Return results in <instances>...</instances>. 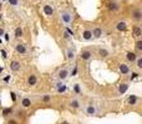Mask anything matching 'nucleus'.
I'll return each instance as SVG.
<instances>
[{
    "mask_svg": "<svg viewBox=\"0 0 142 124\" xmlns=\"http://www.w3.org/2000/svg\"><path fill=\"white\" fill-rule=\"evenodd\" d=\"M67 106L72 111H79V109L82 108V102H81L80 98H77V97H72L67 100Z\"/></svg>",
    "mask_w": 142,
    "mask_h": 124,
    "instance_id": "obj_1",
    "label": "nucleus"
},
{
    "mask_svg": "<svg viewBox=\"0 0 142 124\" xmlns=\"http://www.w3.org/2000/svg\"><path fill=\"white\" fill-rule=\"evenodd\" d=\"M69 74H70L69 68H67V67H61V68H59V70H57L55 77H56L57 81H63V82H65V81L70 77Z\"/></svg>",
    "mask_w": 142,
    "mask_h": 124,
    "instance_id": "obj_2",
    "label": "nucleus"
},
{
    "mask_svg": "<svg viewBox=\"0 0 142 124\" xmlns=\"http://www.w3.org/2000/svg\"><path fill=\"white\" fill-rule=\"evenodd\" d=\"M60 17H61V21L66 25H70L74 20V15L70 10H63L61 14H60Z\"/></svg>",
    "mask_w": 142,
    "mask_h": 124,
    "instance_id": "obj_3",
    "label": "nucleus"
},
{
    "mask_svg": "<svg viewBox=\"0 0 142 124\" xmlns=\"http://www.w3.org/2000/svg\"><path fill=\"white\" fill-rule=\"evenodd\" d=\"M85 114L87 117H95L97 114V107H96V104H95L94 102H90V103H87V104H86V107H85Z\"/></svg>",
    "mask_w": 142,
    "mask_h": 124,
    "instance_id": "obj_4",
    "label": "nucleus"
},
{
    "mask_svg": "<svg viewBox=\"0 0 142 124\" xmlns=\"http://www.w3.org/2000/svg\"><path fill=\"white\" fill-rule=\"evenodd\" d=\"M94 57V51L91 49H82L80 52V58L85 61V62H89L91 58Z\"/></svg>",
    "mask_w": 142,
    "mask_h": 124,
    "instance_id": "obj_5",
    "label": "nucleus"
},
{
    "mask_svg": "<svg viewBox=\"0 0 142 124\" xmlns=\"http://www.w3.org/2000/svg\"><path fill=\"white\" fill-rule=\"evenodd\" d=\"M97 55L100 60H106L111 56V51L104 46H101V47H97Z\"/></svg>",
    "mask_w": 142,
    "mask_h": 124,
    "instance_id": "obj_6",
    "label": "nucleus"
},
{
    "mask_svg": "<svg viewBox=\"0 0 142 124\" xmlns=\"http://www.w3.org/2000/svg\"><path fill=\"white\" fill-rule=\"evenodd\" d=\"M15 51L19 55H26L29 52V49L25 42H17V44H15Z\"/></svg>",
    "mask_w": 142,
    "mask_h": 124,
    "instance_id": "obj_7",
    "label": "nucleus"
},
{
    "mask_svg": "<svg viewBox=\"0 0 142 124\" xmlns=\"http://www.w3.org/2000/svg\"><path fill=\"white\" fill-rule=\"evenodd\" d=\"M130 88V82H121L117 86V96H124Z\"/></svg>",
    "mask_w": 142,
    "mask_h": 124,
    "instance_id": "obj_8",
    "label": "nucleus"
},
{
    "mask_svg": "<svg viewBox=\"0 0 142 124\" xmlns=\"http://www.w3.org/2000/svg\"><path fill=\"white\" fill-rule=\"evenodd\" d=\"M34 103V99L30 98V97H23L21 99H20V107L24 108V109H28L32 106Z\"/></svg>",
    "mask_w": 142,
    "mask_h": 124,
    "instance_id": "obj_9",
    "label": "nucleus"
},
{
    "mask_svg": "<svg viewBox=\"0 0 142 124\" xmlns=\"http://www.w3.org/2000/svg\"><path fill=\"white\" fill-rule=\"evenodd\" d=\"M65 57H66V60L70 61V62L75 61V58H76V50H75L74 46H69V47L66 49V55H65Z\"/></svg>",
    "mask_w": 142,
    "mask_h": 124,
    "instance_id": "obj_10",
    "label": "nucleus"
},
{
    "mask_svg": "<svg viewBox=\"0 0 142 124\" xmlns=\"http://www.w3.org/2000/svg\"><path fill=\"white\" fill-rule=\"evenodd\" d=\"M140 102H141V97H138L136 94H130L126 99V103L130 106H137V104H140Z\"/></svg>",
    "mask_w": 142,
    "mask_h": 124,
    "instance_id": "obj_11",
    "label": "nucleus"
},
{
    "mask_svg": "<svg viewBox=\"0 0 142 124\" xmlns=\"http://www.w3.org/2000/svg\"><path fill=\"white\" fill-rule=\"evenodd\" d=\"M91 34H92V40H98V38L102 37L104 30H102V27H100V26H95L91 30Z\"/></svg>",
    "mask_w": 142,
    "mask_h": 124,
    "instance_id": "obj_12",
    "label": "nucleus"
},
{
    "mask_svg": "<svg viewBox=\"0 0 142 124\" xmlns=\"http://www.w3.org/2000/svg\"><path fill=\"white\" fill-rule=\"evenodd\" d=\"M118 71L120 73L122 74V76H128L130 72H131V68L127 63H124V62H121V63L118 65Z\"/></svg>",
    "mask_w": 142,
    "mask_h": 124,
    "instance_id": "obj_13",
    "label": "nucleus"
},
{
    "mask_svg": "<svg viewBox=\"0 0 142 124\" xmlns=\"http://www.w3.org/2000/svg\"><path fill=\"white\" fill-rule=\"evenodd\" d=\"M26 85H28L29 87H34V86L37 85V76H36L35 73H30V74L28 76V78H26Z\"/></svg>",
    "mask_w": 142,
    "mask_h": 124,
    "instance_id": "obj_14",
    "label": "nucleus"
},
{
    "mask_svg": "<svg viewBox=\"0 0 142 124\" xmlns=\"http://www.w3.org/2000/svg\"><path fill=\"white\" fill-rule=\"evenodd\" d=\"M131 17H132V20L140 23L142 20V10L141 9H133L132 12H131Z\"/></svg>",
    "mask_w": 142,
    "mask_h": 124,
    "instance_id": "obj_15",
    "label": "nucleus"
},
{
    "mask_svg": "<svg viewBox=\"0 0 142 124\" xmlns=\"http://www.w3.org/2000/svg\"><path fill=\"white\" fill-rule=\"evenodd\" d=\"M14 118L15 119H24L25 117H26V113H25V111H24V108H21V107H20L19 109H14Z\"/></svg>",
    "mask_w": 142,
    "mask_h": 124,
    "instance_id": "obj_16",
    "label": "nucleus"
},
{
    "mask_svg": "<svg viewBox=\"0 0 142 124\" xmlns=\"http://www.w3.org/2000/svg\"><path fill=\"white\" fill-rule=\"evenodd\" d=\"M9 68L13 72H17V71H20V68H21V63H20L17 60H13V61H10V63H9Z\"/></svg>",
    "mask_w": 142,
    "mask_h": 124,
    "instance_id": "obj_17",
    "label": "nucleus"
},
{
    "mask_svg": "<svg viewBox=\"0 0 142 124\" xmlns=\"http://www.w3.org/2000/svg\"><path fill=\"white\" fill-rule=\"evenodd\" d=\"M32 99H36V100L43 102V103H49L50 100H52V96L51 94H43V96H36Z\"/></svg>",
    "mask_w": 142,
    "mask_h": 124,
    "instance_id": "obj_18",
    "label": "nucleus"
},
{
    "mask_svg": "<svg viewBox=\"0 0 142 124\" xmlns=\"http://www.w3.org/2000/svg\"><path fill=\"white\" fill-rule=\"evenodd\" d=\"M115 27H116V30L120 31V32H125V31H127V29H128L126 21H118V23L115 25Z\"/></svg>",
    "mask_w": 142,
    "mask_h": 124,
    "instance_id": "obj_19",
    "label": "nucleus"
},
{
    "mask_svg": "<svg viewBox=\"0 0 142 124\" xmlns=\"http://www.w3.org/2000/svg\"><path fill=\"white\" fill-rule=\"evenodd\" d=\"M43 11H44V14H45L46 16H52V15H54V12H55L54 6H52V5H50V4H45V5H44V8H43Z\"/></svg>",
    "mask_w": 142,
    "mask_h": 124,
    "instance_id": "obj_20",
    "label": "nucleus"
},
{
    "mask_svg": "<svg viewBox=\"0 0 142 124\" xmlns=\"http://www.w3.org/2000/svg\"><path fill=\"white\" fill-rule=\"evenodd\" d=\"M137 56H138V53H136V52H132V51H127L126 52V60L130 62V63H135Z\"/></svg>",
    "mask_w": 142,
    "mask_h": 124,
    "instance_id": "obj_21",
    "label": "nucleus"
},
{
    "mask_svg": "<svg viewBox=\"0 0 142 124\" xmlns=\"http://www.w3.org/2000/svg\"><path fill=\"white\" fill-rule=\"evenodd\" d=\"M81 37H82L84 41H91L92 40V34H91V30L86 29L81 32Z\"/></svg>",
    "mask_w": 142,
    "mask_h": 124,
    "instance_id": "obj_22",
    "label": "nucleus"
},
{
    "mask_svg": "<svg viewBox=\"0 0 142 124\" xmlns=\"http://www.w3.org/2000/svg\"><path fill=\"white\" fill-rule=\"evenodd\" d=\"M132 35L136 37V38H140L142 36V29L138 26V25H135L132 27Z\"/></svg>",
    "mask_w": 142,
    "mask_h": 124,
    "instance_id": "obj_23",
    "label": "nucleus"
},
{
    "mask_svg": "<svg viewBox=\"0 0 142 124\" xmlns=\"http://www.w3.org/2000/svg\"><path fill=\"white\" fill-rule=\"evenodd\" d=\"M13 114H14V109H13L11 107H9V108H4L3 112H1V115L5 117V118H9L10 115L13 117Z\"/></svg>",
    "mask_w": 142,
    "mask_h": 124,
    "instance_id": "obj_24",
    "label": "nucleus"
},
{
    "mask_svg": "<svg viewBox=\"0 0 142 124\" xmlns=\"http://www.w3.org/2000/svg\"><path fill=\"white\" fill-rule=\"evenodd\" d=\"M107 8H109V10H111V11H117V10L120 9V5H118L117 1H110V3L107 4Z\"/></svg>",
    "mask_w": 142,
    "mask_h": 124,
    "instance_id": "obj_25",
    "label": "nucleus"
},
{
    "mask_svg": "<svg viewBox=\"0 0 142 124\" xmlns=\"http://www.w3.org/2000/svg\"><path fill=\"white\" fill-rule=\"evenodd\" d=\"M23 35H24V30H23V27H21V26H17V27L15 29V32H14L15 38H21Z\"/></svg>",
    "mask_w": 142,
    "mask_h": 124,
    "instance_id": "obj_26",
    "label": "nucleus"
},
{
    "mask_svg": "<svg viewBox=\"0 0 142 124\" xmlns=\"http://www.w3.org/2000/svg\"><path fill=\"white\" fill-rule=\"evenodd\" d=\"M135 50H136V53L142 52V40L141 38H137V41L135 42Z\"/></svg>",
    "mask_w": 142,
    "mask_h": 124,
    "instance_id": "obj_27",
    "label": "nucleus"
},
{
    "mask_svg": "<svg viewBox=\"0 0 142 124\" xmlns=\"http://www.w3.org/2000/svg\"><path fill=\"white\" fill-rule=\"evenodd\" d=\"M72 92L75 94H77V96H80L81 93H82V89H81V87H80L79 83H74L72 85Z\"/></svg>",
    "mask_w": 142,
    "mask_h": 124,
    "instance_id": "obj_28",
    "label": "nucleus"
},
{
    "mask_svg": "<svg viewBox=\"0 0 142 124\" xmlns=\"http://www.w3.org/2000/svg\"><path fill=\"white\" fill-rule=\"evenodd\" d=\"M135 65H136V68H137L138 71L142 70V56H141V55L137 56V58H136V61H135Z\"/></svg>",
    "mask_w": 142,
    "mask_h": 124,
    "instance_id": "obj_29",
    "label": "nucleus"
},
{
    "mask_svg": "<svg viewBox=\"0 0 142 124\" xmlns=\"http://www.w3.org/2000/svg\"><path fill=\"white\" fill-rule=\"evenodd\" d=\"M137 78H140V73L138 72H130V74H128V82H132V81H135Z\"/></svg>",
    "mask_w": 142,
    "mask_h": 124,
    "instance_id": "obj_30",
    "label": "nucleus"
},
{
    "mask_svg": "<svg viewBox=\"0 0 142 124\" xmlns=\"http://www.w3.org/2000/svg\"><path fill=\"white\" fill-rule=\"evenodd\" d=\"M77 71H79V67H77V65L75 63V65H74V67H72V70L70 71V74H69V76H71V77L76 76V74H77Z\"/></svg>",
    "mask_w": 142,
    "mask_h": 124,
    "instance_id": "obj_31",
    "label": "nucleus"
},
{
    "mask_svg": "<svg viewBox=\"0 0 142 124\" xmlns=\"http://www.w3.org/2000/svg\"><path fill=\"white\" fill-rule=\"evenodd\" d=\"M66 91H67V86H66V85H64V86H61V87L56 88V92L60 93V94H61V93H65Z\"/></svg>",
    "mask_w": 142,
    "mask_h": 124,
    "instance_id": "obj_32",
    "label": "nucleus"
},
{
    "mask_svg": "<svg viewBox=\"0 0 142 124\" xmlns=\"http://www.w3.org/2000/svg\"><path fill=\"white\" fill-rule=\"evenodd\" d=\"M6 124H19V120L15 119L14 117H9L8 120H6Z\"/></svg>",
    "mask_w": 142,
    "mask_h": 124,
    "instance_id": "obj_33",
    "label": "nucleus"
},
{
    "mask_svg": "<svg viewBox=\"0 0 142 124\" xmlns=\"http://www.w3.org/2000/svg\"><path fill=\"white\" fill-rule=\"evenodd\" d=\"M10 98H11V100L15 103V102L17 100V93H16V92H13V91H10Z\"/></svg>",
    "mask_w": 142,
    "mask_h": 124,
    "instance_id": "obj_34",
    "label": "nucleus"
},
{
    "mask_svg": "<svg viewBox=\"0 0 142 124\" xmlns=\"http://www.w3.org/2000/svg\"><path fill=\"white\" fill-rule=\"evenodd\" d=\"M0 53H1V58H3V60H6V58H8V52H6L5 50L1 49V50H0Z\"/></svg>",
    "mask_w": 142,
    "mask_h": 124,
    "instance_id": "obj_35",
    "label": "nucleus"
},
{
    "mask_svg": "<svg viewBox=\"0 0 142 124\" xmlns=\"http://www.w3.org/2000/svg\"><path fill=\"white\" fill-rule=\"evenodd\" d=\"M65 83L63 81H56L55 83H54V86H55V88H59V87H61V86H64Z\"/></svg>",
    "mask_w": 142,
    "mask_h": 124,
    "instance_id": "obj_36",
    "label": "nucleus"
},
{
    "mask_svg": "<svg viewBox=\"0 0 142 124\" xmlns=\"http://www.w3.org/2000/svg\"><path fill=\"white\" fill-rule=\"evenodd\" d=\"M9 3L11 6H17L19 5V0H9Z\"/></svg>",
    "mask_w": 142,
    "mask_h": 124,
    "instance_id": "obj_37",
    "label": "nucleus"
},
{
    "mask_svg": "<svg viewBox=\"0 0 142 124\" xmlns=\"http://www.w3.org/2000/svg\"><path fill=\"white\" fill-rule=\"evenodd\" d=\"M63 35H64V38H65V40H69V41H70V40L72 38V37H71V36L66 32V31H64V34H63Z\"/></svg>",
    "mask_w": 142,
    "mask_h": 124,
    "instance_id": "obj_38",
    "label": "nucleus"
},
{
    "mask_svg": "<svg viewBox=\"0 0 142 124\" xmlns=\"http://www.w3.org/2000/svg\"><path fill=\"white\" fill-rule=\"evenodd\" d=\"M4 34H5V29H4V26H0V37H1Z\"/></svg>",
    "mask_w": 142,
    "mask_h": 124,
    "instance_id": "obj_39",
    "label": "nucleus"
},
{
    "mask_svg": "<svg viewBox=\"0 0 142 124\" xmlns=\"http://www.w3.org/2000/svg\"><path fill=\"white\" fill-rule=\"evenodd\" d=\"M60 124H71V123H70V122H67V120H63Z\"/></svg>",
    "mask_w": 142,
    "mask_h": 124,
    "instance_id": "obj_40",
    "label": "nucleus"
},
{
    "mask_svg": "<svg viewBox=\"0 0 142 124\" xmlns=\"http://www.w3.org/2000/svg\"><path fill=\"white\" fill-rule=\"evenodd\" d=\"M4 36H5V40H6V41H9V38H10V37H9V35H8V34H4Z\"/></svg>",
    "mask_w": 142,
    "mask_h": 124,
    "instance_id": "obj_41",
    "label": "nucleus"
},
{
    "mask_svg": "<svg viewBox=\"0 0 142 124\" xmlns=\"http://www.w3.org/2000/svg\"><path fill=\"white\" fill-rule=\"evenodd\" d=\"M3 71H4V68H3V67H0V73H1Z\"/></svg>",
    "mask_w": 142,
    "mask_h": 124,
    "instance_id": "obj_42",
    "label": "nucleus"
},
{
    "mask_svg": "<svg viewBox=\"0 0 142 124\" xmlns=\"http://www.w3.org/2000/svg\"><path fill=\"white\" fill-rule=\"evenodd\" d=\"M0 106H1V100H0Z\"/></svg>",
    "mask_w": 142,
    "mask_h": 124,
    "instance_id": "obj_43",
    "label": "nucleus"
},
{
    "mask_svg": "<svg viewBox=\"0 0 142 124\" xmlns=\"http://www.w3.org/2000/svg\"><path fill=\"white\" fill-rule=\"evenodd\" d=\"M0 9H1V4H0Z\"/></svg>",
    "mask_w": 142,
    "mask_h": 124,
    "instance_id": "obj_44",
    "label": "nucleus"
},
{
    "mask_svg": "<svg viewBox=\"0 0 142 124\" xmlns=\"http://www.w3.org/2000/svg\"><path fill=\"white\" fill-rule=\"evenodd\" d=\"M0 44H1V40H0Z\"/></svg>",
    "mask_w": 142,
    "mask_h": 124,
    "instance_id": "obj_45",
    "label": "nucleus"
},
{
    "mask_svg": "<svg viewBox=\"0 0 142 124\" xmlns=\"http://www.w3.org/2000/svg\"><path fill=\"white\" fill-rule=\"evenodd\" d=\"M0 19H1V15H0Z\"/></svg>",
    "mask_w": 142,
    "mask_h": 124,
    "instance_id": "obj_46",
    "label": "nucleus"
}]
</instances>
